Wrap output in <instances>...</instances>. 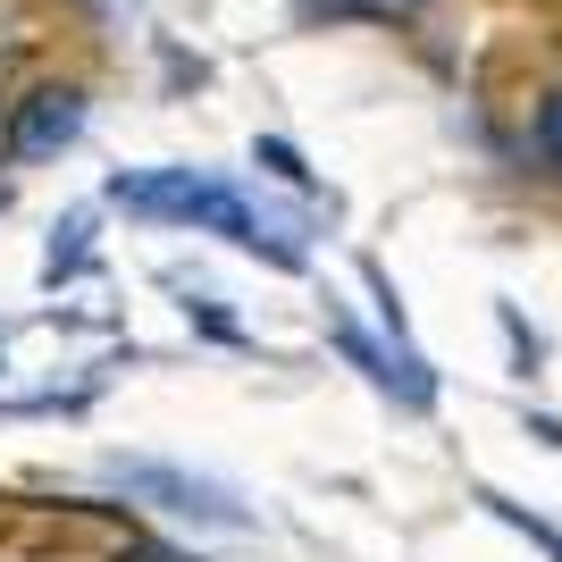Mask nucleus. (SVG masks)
I'll list each match as a JSON object with an SVG mask.
<instances>
[{"instance_id":"nucleus-1","label":"nucleus","mask_w":562,"mask_h":562,"mask_svg":"<svg viewBox=\"0 0 562 562\" xmlns=\"http://www.w3.org/2000/svg\"><path fill=\"white\" fill-rule=\"evenodd\" d=\"M110 202L135 218H177V227H202V235H227L244 252H269V260H303V235L278 227L269 211H252L227 177H193V168H135V177H110Z\"/></svg>"},{"instance_id":"nucleus-5","label":"nucleus","mask_w":562,"mask_h":562,"mask_svg":"<svg viewBox=\"0 0 562 562\" xmlns=\"http://www.w3.org/2000/svg\"><path fill=\"white\" fill-rule=\"evenodd\" d=\"M538 546H546V554H554V562H562V538H546V529H538Z\"/></svg>"},{"instance_id":"nucleus-3","label":"nucleus","mask_w":562,"mask_h":562,"mask_svg":"<svg viewBox=\"0 0 562 562\" xmlns=\"http://www.w3.org/2000/svg\"><path fill=\"white\" fill-rule=\"evenodd\" d=\"M538 151H546V160L562 168V93H554V101L538 110Z\"/></svg>"},{"instance_id":"nucleus-2","label":"nucleus","mask_w":562,"mask_h":562,"mask_svg":"<svg viewBox=\"0 0 562 562\" xmlns=\"http://www.w3.org/2000/svg\"><path fill=\"white\" fill-rule=\"evenodd\" d=\"M76 135H85V101L50 85V93L18 101V117H9V160H50V151H68Z\"/></svg>"},{"instance_id":"nucleus-4","label":"nucleus","mask_w":562,"mask_h":562,"mask_svg":"<svg viewBox=\"0 0 562 562\" xmlns=\"http://www.w3.org/2000/svg\"><path fill=\"white\" fill-rule=\"evenodd\" d=\"M319 9H378V18H395V9H412V0H319Z\"/></svg>"}]
</instances>
